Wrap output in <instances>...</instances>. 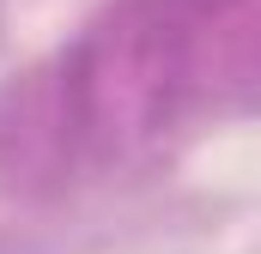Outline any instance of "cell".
<instances>
[]
</instances>
